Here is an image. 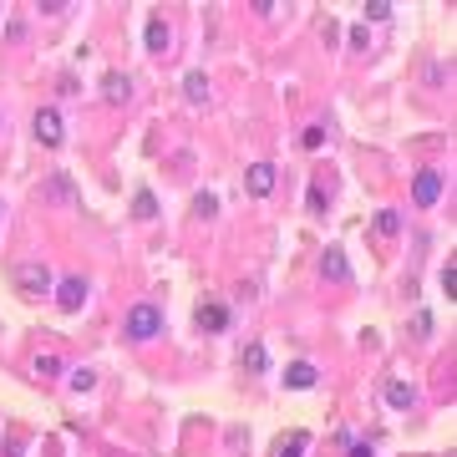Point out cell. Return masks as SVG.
<instances>
[{
    "label": "cell",
    "mask_w": 457,
    "mask_h": 457,
    "mask_svg": "<svg viewBox=\"0 0 457 457\" xmlns=\"http://www.w3.org/2000/svg\"><path fill=\"white\" fill-rule=\"evenodd\" d=\"M122 336H127V340H152V336H163V310H158V305H133V310H127Z\"/></svg>",
    "instance_id": "obj_1"
},
{
    "label": "cell",
    "mask_w": 457,
    "mask_h": 457,
    "mask_svg": "<svg viewBox=\"0 0 457 457\" xmlns=\"http://www.w3.org/2000/svg\"><path fill=\"white\" fill-rule=\"evenodd\" d=\"M15 285H20V295L41 300V295H51V270L41 259H26V265H15Z\"/></svg>",
    "instance_id": "obj_2"
},
{
    "label": "cell",
    "mask_w": 457,
    "mask_h": 457,
    "mask_svg": "<svg viewBox=\"0 0 457 457\" xmlns=\"http://www.w3.org/2000/svg\"><path fill=\"white\" fill-rule=\"evenodd\" d=\"M31 133H36L41 147H61V138H67V122H61L56 107H41V112L31 117Z\"/></svg>",
    "instance_id": "obj_3"
},
{
    "label": "cell",
    "mask_w": 457,
    "mask_h": 457,
    "mask_svg": "<svg viewBox=\"0 0 457 457\" xmlns=\"http://www.w3.org/2000/svg\"><path fill=\"white\" fill-rule=\"evenodd\" d=\"M86 295H92V285H86L81 274H72V279H61V285H56V305H61L67 315H72V310H81Z\"/></svg>",
    "instance_id": "obj_4"
},
{
    "label": "cell",
    "mask_w": 457,
    "mask_h": 457,
    "mask_svg": "<svg viewBox=\"0 0 457 457\" xmlns=\"http://www.w3.org/2000/svg\"><path fill=\"white\" fill-rule=\"evenodd\" d=\"M411 199H417L422 208H432V204L442 199V173H437V168H422L417 183H411Z\"/></svg>",
    "instance_id": "obj_5"
},
{
    "label": "cell",
    "mask_w": 457,
    "mask_h": 457,
    "mask_svg": "<svg viewBox=\"0 0 457 457\" xmlns=\"http://www.w3.org/2000/svg\"><path fill=\"white\" fill-rule=\"evenodd\" d=\"M143 41H147V51H152V56H168V46H173V31H168V20H158V15H152L147 26H143Z\"/></svg>",
    "instance_id": "obj_6"
},
{
    "label": "cell",
    "mask_w": 457,
    "mask_h": 457,
    "mask_svg": "<svg viewBox=\"0 0 457 457\" xmlns=\"http://www.w3.org/2000/svg\"><path fill=\"white\" fill-rule=\"evenodd\" d=\"M320 274L331 279V285H345V279H351V265H345V254H340V249H325V254H320Z\"/></svg>",
    "instance_id": "obj_7"
},
{
    "label": "cell",
    "mask_w": 457,
    "mask_h": 457,
    "mask_svg": "<svg viewBox=\"0 0 457 457\" xmlns=\"http://www.w3.org/2000/svg\"><path fill=\"white\" fill-rule=\"evenodd\" d=\"M239 366H244V371H254V376H265V371H270V351H265L259 340H249L244 351H239Z\"/></svg>",
    "instance_id": "obj_8"
},
{
    "label": "cell",
    "mask_w": 457,
    "mask_h": 457,
    "mask_svg": "<svg viewBox=\"0 0 457 457\" xmlns=\"http://www.w3.org/2000/svg\"><path fill=\"white\" fill-rule=\"evenodd\" d=\"M249 193H254V199L274 193V163H254V168H249Z\"/></svg>",
    "instance_id": "obj_9"
},
{
    "label": "cell",
    "mask_w": 457,
    "mask_h": 457,
    "mask_svg": "<svg viewBox=\"0 0 457 457\" xmlns=\"http://www.w3.org/2000/svg\"><path fill=\"white\" fill-rule=\"evenodd\" d=\"M193 320H199V331H224V325H229V310H224V305H199V315H193Z\"/></svg>",
    "instance_id": "obj_10"
},
{
    "label": "cell",
    "mask_w": 457,
    "mask_h": 457,
    "mask_svg": "<svg viewBox=\"0 0 457 457\" xmlns=\"http://www.w3.org/2000/svg\"><path fill=\"white\" fill-rule=\"evenodd\" d=\"M102 97L107 102H127V97H133V81H127L122 72H107L102 77Z\"/></svg>",
    "instance_id": "obj_11"
},
{
    "label": "cell",
    "mask_w": 457,
    "mask_h": 457,
    "mask_svg": "<svg viewBox=\"0 0 457 457\" xmlns=\"http://www.w3.org/2000/svg\"><path fill=\"white\" fill-rule=\"evenodd\" d=\"M285 386H290V391H310V386H315V366H310V361H295L290 371H285Z\"/></svg>",
    "instance_id": "obj_12"
},
{
    "label": "cell",
    "mask_w": 457,
    "mask_h": 457,
    "mask_svg": "<svg viewBox=\"0 0 457 457\" xmlns=\"http://www.w3.org/2000/svg\"><path fill=\"white\" fill-rule=\"evenodd\" d=\"M183 97H188L193 107L208 102V77H204V72H188V77H183Z\"/></svg>",
    "instance_id": "obj_13"
},
{
    "label": "cell",
    "mask_w": 457,
    "mask_h": 457,
    "mask_svg": "<svg viewBox=\"0 0 457 457\" xmlns=\"http://www.w3.org/2000/svg\"><path fill=\"white\" fill-rule=\"evenodd\" d=\"M46 199H61V204H77V188L67 173H51V183H46Z\"/></svg>",
    "instance_id": "obj_14"
},
{
    "label": "cell",
    "mask_w": 457,
    "mask_h": 457,
    "mask_svg": "<svg viewBox=\"0 0 457 457\" xmlns=\"http://www.w3.org/2000/svg\"><path fill=\"white\" fill-rule=\"evenodd\" d=\"M386 402H391V406H397V411H406L411 402H417V391H411L406 381H386Z\"/></svg>",
    "instance_id": "obj_15"
},
{
    "label": "cell",
    "mask_w": 457,
    "mask_h": 457,
    "mask_svg": "<svg viewBox=\"0 0 457 457\" xmlns=\"http://www.w3.org/2000/svg\"><path fill=\"white\" fill-rule=\"evenodd\" d=\"M31 371H36L41 381H51V376H61V356H51V351H41V356L31 361Z\"/></svg>",
    "instance_id": "obj_16"
},
{
    "label": "cell",
    "mask_w": 457,
    "mask_h": 457,
    "mask_svg": "<svg viewBox=\"0 0 457 457\" xmlns=\"http://www.w3.org/2000/svg\"><path fill=\"white\" fill-rule=\"evenodd\" d=\"M376 234L397 239V234H402V213H397V208H381V213H376Z\"/></svg>",
    "instance_id": "obj_17"
},
{
    "label": "cell",
    "mask_w": 457,
    "mask_h": 457,
    "mask_svg": "<svg viewBox=\"0 0 457 457\" xmlns=\"http://www.w3.org/2000/svg\"><path fill=\"white\" fill-rule=\"evenodd\" d=\"M133 213H138V219H152V213H158V199H152L147 188H138V199H133Z\"/></svg>",
    "instance_id": "obj_18"
},
{
    "label": "cell",
    "mask_w": 457,
    "mask_h": 457,
    "mask_svg": "<svg viewBox=\"0 0 457 457\" xmlns=\"http://www.w3.org/2000/svg\"><path fill=\"white\" fill-rule=\"evenodd\" d=\"M361 11H366V20H386L391 11H397V6H391V0H366Z\"/></svg>",
    "instance_id": "obj_19"
},
{
    "label": "cell",
    "mask_w": 457,
    "mask_h": 457,
    "mask_svg": "<svg viewBox=\"0 0 457 457\" xmlns=\"http://www.w3.org/2000/svg\"><path fill=\"white\" fill-rule=\"evenodd\" d=\"M305 447H310V437H305V432H295L290 442H279V457H300Z\"/></svg>",
    "instance_id": "obj_20"
},
{
    "label": "cell",
    "mask_w": 457,
    "mask_h": 457,
    "mask_svg": "<svg viewBox=\"0 0 457 457\" xmlns=\"http://www.w3.org/2000/svg\"><path fill=\"white\" fill-rule=\"evenodd\" d=\"M92 386H97V371H86V366L72 371V391H92Z\"/></svg>",
    "instance_id": "obj_21"
},
{
    "label": "cell",
    "mask_w": 457,
    "mask_h": 457,
    "mask_svg": "<svg viewBox=\"0 0 457 457\" xmlns=\"http://www.w3.org/2000/svg\"><path fill=\"white\" fill-rule=\"evenodd\" d=\"M213 208H219V199H213V193H199V199H193V213H199V219H208Z\"/></svg>",
    "instance_id": "obj_22"
},
{
    "label": "cell",
    "mask_w": 457,
    "mask_h": 457,
    "mask_svg": "<svg viewBox=\"0 0 457 457\" xmlns=\"http://www.w3.org/2000/svg\"><path fill=\"white\" fill-rule=\"evenodd\" d=\"M300 143L310 147V152H315V147H325V127H305V138H300Z\"/></svg>",
    "instance_id": "obj_23"
},
{
    "label": "cell",
    "mask_w": 457,
    "mask_h": 457,
    "mask_svg": "<svg viewBox=\"0 0 457 457\" xmlns=\"http://www.w3.org/2000/svg\"><path fill=\"white\" fill-rule=\"evenodd\" d=\"M442 290H447V300L457 295V270H452V259H447V265H442Z\"/></svg>",
    "instance_id": "obj_24"
},
{
    "label": "cell",
    "mask_w": 457,
    "mask_h": 457,
    "mask_svg": "<svg viewBox=\"0 0 457 457\" xmlns=\"http://www.w3.org/2000/svg\"><path fill=\"white\" fill-rule=\"evenodd\" d=\"M351 457H371V447H366V442H356V447H351Z\"/></svg>",
    "instance_id": "obj_25"
}]
</instances>
